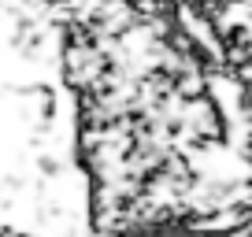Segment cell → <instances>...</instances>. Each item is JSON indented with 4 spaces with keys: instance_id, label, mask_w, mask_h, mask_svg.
I'll return each mask as SVG.
<instances>
[{
    "instance_id": "cell-1",
    "label": "cell",
    "mask_w": 252,
    "mask_h": 237,
    "mask_svg": "<svg viewBox=\"0 0 252 237\" xmlns=\"http://www.w3.org/2000/svg\"><path fill=\"white\" fill-rule=\"evenodd\" d=\"M37 171L45 174V178H56V174L63 171V163H60L56 156H41V159H37Z\"/></svg>"
},
{
    "instance_id": "cell-2",
    "label": "cell",
    "mask_w": 252,
    "mask_h": 237,
    "mask_svg": "<svg viewBox=\"0 0 252 237\" xmlns=\"http://www.w3.org/2000/svg\"><path fill=\"white\" fill-rule=\"evenodd\" d=\"M245 159H252V130H249V137H245Z\"/></svg>"
}]
</instances>
